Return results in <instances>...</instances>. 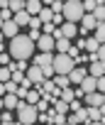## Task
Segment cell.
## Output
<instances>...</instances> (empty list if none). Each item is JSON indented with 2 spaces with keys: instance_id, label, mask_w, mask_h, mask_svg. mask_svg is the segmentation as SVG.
Segmentation results:
<instances>
[{
  "instance_id": "obj_27",
  "label": "cell",
  "mask_w": 105,
  "mask_h": 125,
  "mask_svg": "<svg viewBox=\"0 0 105 125\" xmlns=\"http://www.w3.org/2000/svg\"><path fill=\"white\" fill-rule=\"evenodd\" d=\"M86 108H88V120H90V123H98V120L103 118V115H100V108H93V105H86Z\"/></svg>"
},
{
  "instance_id": "obj_59",
  "label": "cell",
  "mask_w": 105,
  "mask_h": 125,
  "mask_svg": "<svg viewBox=\"0 0 105 125\" xmlns=\"http://www.w3.org/2000/svg\"><path fill=\"white\" fill-rule=\"evenodd\" d=\"M25 3H27V0H25Z\"/></svg>"
},
{
  "instance_id": "obj_57",
  "label": "cell",
  "mask_w": 105,
  "mask_h": 125,
  "mask_svg": "<svg viewBox=\"0 0 105 125\" xmlns=\"http://www.w3.org/2000/svg\"><path fill=\"white\" fill-rule=\"evenodd\" d=\"M61 3H66V0H61Z\"/></svg>"
},
{
  "instance_id": "obj_25",
  "label": "cell",
  "mask_w": 105,
  "mask_h": 125,
  "mask_svg": "<svg viewBox=\"0 0 105 125\" xmlns=\"http://www.w3.org/2000/svg\"><path fill=\"white\" fill-rule=\"evenodd\" d=\"M93 32H95L93 37H95V39H98L100 44H105V22H98V27H95Z\"/></svg>"
},
{
  "instance_id": "obj_48",
  "label": "cell",
  "mask_w": 105,
  "mask_h": 125,
  "mask_svg": "<svg viewBox=\"0 0 105 125\" xmlns=\"http://www.w3.org/2000/svg\"><path fill=\"white\" fill-rule=\"evenodd\" d=\"M5 93H8V91H5V83H0V98H3Z\"/></svg>"
},
{
  "instance_id": "obj_31",
  "label": "cell",
  "mask_w": 105,
  "mask_h": 125,
  "mask_svg": "<svg viewBox=\"0 0 105 125\" xmlns=\"http://www.w3.org/2000/svg\"><path fill=\"white\" fill-rule=\"evenodd\" d=\"M0 17H3V22H8V20L15 17V12H12L10 8H0Z\"/></svg>"
},
{
  "instance_id": "obj_6",
  "label": "cell",
  "mask_w": 105,
  "mask_h": 125,
  "mask_svg": "<svg viewBox=\"0 0 105 125\" xmlns=\"http://www.w3.org/2000/svg\"><path fill=\"white\" fill-rule=\"evenodd\" d=\"M86 76H88V69L86 66H73L71 74H69V81H71V86H81V81Z\"/></svg>"
},
{
  "instance_id": "obj_8",
  "label": "cell",
  "mask_w": 105,
  "mask_h": 125,
  "mask_svg": "<svg viewBox=\"0 0 105 125\" xmlns=\"http://www.w3.org/2000/svg\"><path fill=\"white\" fill-rule=\"evenodd\" d=\"M83 103H86V105H93V108H100V105L105 103V96L98 93V91H93V93H86V96H83Z\"/></svg>"
},
{
  "instance_id": "obj_37",
  "label": "cell",
  "mask_w": 105,
  "mask_h": 125,
  "mask_svg": "<svg viewBox=\"0 0 105 125\" xmlns=\"http://www.w3.org/2000/svg\"><path fill=\"white\" fill-rule=\"evenodd\" d=\"M39 27H42V20L39 17H32L29 20V30H39Z\"/></svg>"
},
{
  "instance_id": "obj_28",
  "label": "cell",
  "mask_w": 105,
  "mask_h": 125,
  "mask_svg": "<svg viewBox=\"0 0 105 125\" xmlns=\"http://www.w3.org/2000/svg\"><path fill=\"white\" fill-rule=\"evenodd\" d=\"M8 8L12 12H22L25 10V0H8Z\"/></svg>"
},
{
  "instance_id": "obj_54",
  "label": "cell",
  "mask_w": 105,
  "mask_h": 125,
  "mask_svg": "<svg viewBox=\"0 0 105 125\" xmlns=\"http://www.w3.org/2000/svg\"><path fill=\"white\" fill-rule=\"evenodd\" d=\"M0 44H3V32H0Z\"/></svg>"
},
{
  "instance_id": "obj_40",
  "label": "cell",
  "mask_w": 105,
  "mask_h": 125,
  "mask_svg": "<svg viewBox=\"0 0 105 125\" xmlns=\"http://www.w3.org/2000/svg\"><path fill=\"white\" fill-rule=\"evenodd\" d=\"M98 93H103V96H105V76H100V79H98Z\"/></svg>"
},
{
  "instance_id": "obj_45",
  "label": "cell",
  "mask_w": 105,
  "mask_h": 125,
  "mask_svg": "<svg viewBox=\"0 0 105 125\" xmlns=\"http://www.w3.org/2000/svg\"><path fill=\"white\" fill-rule=\"evenodd\" d=\"M0 115H3V120H12V113H10V110H5V113H0Z\"/></svg>"
},
{
  "instance_id": "obj_19",
  "label": "cell",
  "mask_w": 105,
  "mask_h": 125,
  "mask_svg": "<svg viewBox=\"0 0 105 125\" xmlns=\"http://www.w3.org/2000/svg\"><path fill=\"white\" fill-rule=\"evenodd\" d=\"M69 49H71V39H66V37L56 39V47H54V52H56V54H66Z\"/></svg>"
},
{
  "instance_id": "obj_42",
  "label": "cell",
  "mask_w": 105,
  "mask_h": 125,
  "mask_svg": "<svg viewBox=\"0 0 105 125\" xmlns=\"http://www.w3.org/2000/svg\"><path fill=\"white\" fill-rule=\"evenodd\" d=\"M69 108H71V113H76V110H81L83 105H81V103H78V98H76L73 103H69Z\"/></svg>"
},
{
  "instance_id": "obj_38",
  "label": "cell",
  "mask_w": 105,
  "mask_h": 125,
  "mask_svg": "<svg viewBox=\"0 0 105 125\" xmlns=\"http://www.w3.org/2000/svg\"><path fill=\"white\" fill-rule=\"evenodd\" d=\"M37 123H42V125L51 123V120H49V113H39V115H37Z\"/></svg>"
},
{
  "instance_id": "obj_53",
  "label": "cell",
  "mask_w": 105,
  "mask_h": 125,
  "mask_svg": "<svg viewBox=\"0 0 105 125\" xmlns=\"http://www.w3.org/2000/svg\"><path fill=\"white\" fill-rule=\"evenodd\" d=\"M3 108H5V103H3V98H0V110H3Z\"/></svg>"
},
{
  "instance_id": "obj_22",
  "label": "cell",
  "mask_w": 105,
  "mask_h": 125,
  "mask_svg": "<svg viewBox=\"0 0 105 125\" xmlns=\"http://www.w3.org/2000/svg\"><path fill=\"white\" fill-rule=\"evenodd\" d=\"M39 98H42V91H39V88H29V91H27V103L37 105V103H39Z\"/></svg>"
},
{
  "instance_id": "obj_14",
  "label": "cell",
  "mask_w": 105,
  "mask_h": 125,
  "mask_svg": "<svg viewBox=\"0 0 105 125\" xmlns=\"http://www.w3.org/2000/svg\"><path fill=\"white\" fill-rule=\"evenodd\" d=\"M61 34H64L66 39L78 37V27H76V22H64V25H61Z\"/></svg>"
},
{
  "instance_id": "obj_33",
  "label": "cell",
  "mask_w": 105,
  "mask_h": 125,
  "mask_svg": "<svg viewBox=\"0 0 105 125\" xmlns=\"http://www.w3.org/2000/svg\"><path fill=\"white\" fill-rule=\"evenodd\" d=\"M17 88H20V83H15L12 79H10V81H5V91H8V93H17Z\"/></svg>"
},
{
  "instance_id": "obj_44",
  "label": "cell",
  "mask_w": 105,
  "mask_h": 125,
  "mask_svg": "<svg viewBox=\"0 0 105 125\" xmlns=\"http://www.w3.org/2000/svg\"><path fill=\"white\" fill-rule=\"evenodd\" d=\"M51 22H54V25H64L66 20H64V15H54V20H51Z\"/></svg>"
},
{
  "instance_id": "obj_46",
  "label": "cell",
  "mask_w": 105,
  "mask_h": 125,
  "mask_svg": "<svg viewBox=\"0 0 105 125\" xmlns=\"http://www.w3.org/2000/svg\"><path fill=\"white\" fill-rule=\"evenodd\" d=\"M0 125H22V123H20V120H17V123H15V120H3Z\"/></svg>"
},
{
  "instance_id": "obj_41",
  "label": "cell",
  "mask_w": 105,
  "mask_h": 125,
  "mask_svg": "<svg viewBox=\"0 0 105 125\" xmlns=\"http://www.w3.org/2000/svg\"><path fill=\"white\" fill-rule=\"evenodd\" d=\"M39 37H42V32H39V30H29V39H32V42H37Z\"/></svg>"
},
{
  "instance_id": "obj_35",
  "label": "cell",
  "mask_w": 105,
  "mask_h": 125,
  "mask_svg": "<svg viewBox=\"0 0 105 125\" xmlns=\"http://www.w3.org/2000/svg\"><path fill=\"white\" fill-rule=\"evenodd\" d=\"M10 79H12V81H15V83H22V81H25V71H17V69H15V71H12V76H10Z\"/></svg>"
},
{
  "instance_id": "obj_43",
  "label": "cell",
  "mask_w": 105,
  "mask_h": 125,
  "mask_svg": "<svg viewBox=\"0 0 105 125\" xmlns=\"http://www.w3.org/2000/svg\"><path fill=\"white\" fill-rule=\"evenodd\" d=\"M98 61H105V44H100L98 49Z\"/></svg>"
},
{
  "instance_id": "obj_52",
  "label": "cell",
  "mask_w": 105,
  "mask_h": 125,
  "mask_svg": "<svg viewBox=\"0 0 105 125\" xmlns=\"http://www.w3.org/2000/svg\"><path fill=\"white\" fill-rule=\"evenodd\" d=\"M3 25H5V22H3V17H0V32H3Z\"/></svg>"
},
{
  "instance_id": "obj_29",
  "label": "cell",
  "mask_w": 105,
  "mask_h": 125,
  "mask_svg": "<svg viewBox=\"0 0 105 125\" xmlns=\"http://www.w3.org/2000/svg\"><path fill=\"white\" fill-rule=\"evenodd\" d=\"M93 17H95L98 22H105V5H98V8L93 10Z\"/></svg>"
},
{
  "instance_id": "obj_50",
  "label": "cell",
  "mask_w": 105,
  "mask_h": 125,
  "mask_svg": "<svg viewBox=\"0 0 105 125\" xmlns=\"http://www.w3.org/2000/svg\"><path fill=\"white\" fill-rule=\"evenodd\" d=\"M100 115H105V103H103V105H100Z\"/></svg>"
},
{
  "instance_id": "obj_7",
  "label": "cell",
  "mask_w": 105,
  "mask_h": 125,
  "mask_svg": "<svg viewBox=\"0 0 105 125\" xmlns=\"http://www.w3.org/2000/svg\"><path fill=\"white\" fill-rule=\"evenodd\" d=\"M27 74V79L34 83V86H39L42 81H44V74H42V66H37V64H29V69L25 71Z\"/></svg>"
},
{
  "instance_id": "obj_10",
  "label": "cell",
  "mask_w": 105,
  "mask_h": 125,
  "mask_svg": "<svg viewBox=\"0 0 105 125\" xmlns=\"http://www.w3.org/2000/svg\"><path fill=\"white\" fill-rule=\"evenodd\" d=\"M34 64H37V66H42V69L51 66V64H54V52H42V54L34 59Z\"/></svg>"
},
{
  "instance_id": "obj_5",
  "label": "cell",
  "mask_w": 105,
  "mask_h": 125,
  "mask_svg": "<svg viewBox=\"0 0 105 125\" xmlns=\"http://www.w3.org/2000/svg\"><path fill=\"white\" fill-rule=\"evenodd\" d=\"M34 44H37V49H39V52H54V47H56V39L51 37V34H42V37H39Z\"/></svg>"
},
{
  "instance_id": "obj_39",
  "label": "cell",
  "mask_w": 105,
  "mask_h": 125,
  "mask_svg": "<svg viewBox=\"0 0 105 125\" xmlns=\"http://www.w3.org/2000/svg\"><path fill=\"white\" fill-rule=\"evenodd\" d=\"M27 91H29V88H22V86H20V88H17V93H15V96H17V98H20V101H25V98H27Z\"/></svg>"
},
{
  "instance_id": "obj_11",
  "label": "cell",
  "mask_w": 105,
  "mask_h": 125,
  "mask_svg": "<svg viewBox=\"0 0 105 125\" xmlns=\"http://www.w3.org/2000/svg\"><path fill=\"white\" fill-rule=\"evenodd\" d=\"M81 27H83V32H93V30L98 27V20L93 17V12H86V15L81 17Z\"/></svg>"
},
{
  "instance_id": "obj_1",
  "label": "cell",
  "mask_w": 105,
  "mask_h": 125,
  "mask_svg": "<svg viewBox=\"0 0 105 125\" xmlns=\"http://www.w3.org/2000/svg\"><path fill=\"white\" fill-rule=\"evenodd\" d=\"M34 47H37V44L29 39V34H17V37L10 39V44H8V54H10L15 61H27V59L32 56Z\"/></svg>"
},
{
  "instance_id": "obj_49",
  "label": "cell",
  "mask_w": 105,
  "mask_h": 125,
  "mask_svg": "<svg viewBox=\"0 0 105 125\" xmlns=\"http://www.w3.org/2000/svg\"><path fill=\"white\" fill-rule=\"evenodd\" d=\"M0 8H8V0H0Z\"/></svg>"
},
{
  "instance_id": "obj_12",
  "label": "cell",
  "mask_w": 105,
  "mask_h": 125,
  "mask_svg": "<svg viewBox=\"0 0 105 125\" xmlns=\"http://www.w3.org/2000/svg\"><path fill=\"white\" fill-rule=\"evenodd\" d=\"M20 34V25H15V20H8L5 25H3V37H17Z\"/></svg>"
},
{
  "instance_id": "obj_15",
  "label": "cell",
  "mask_w": 105,
  "mask_h": 125,
  "mask_svg": "<svg viewBox=\"0 0 105 125\" xmlns=\"http://www.w3.org/2000/svg\"><path fill=\"white\" fill-rule=\"evenodd\" d=\"M42 8H44V5H42V0H27V3H25V10H27L32 17H37V15L42 12Z\"/></svg>"
},
{
  "instance_id": "obj_21",
  "label": "cell",
  "mask_w": 105,
  "mask_h": 125,
  "mask_svg": "<svg viewBox=\"0 0 105 125\" xmlns=\"http://www.w3.org/2000/svg\"><path fill=\"white\" fill-rule=\"evenodd\" d=\"M37 17L42 20V25H46V22H51V20H54V10H51V8H42V12H39Z\"/></svg>"
},
{
  "instance_id": "obj_26",
  "label": "cell",
  "mask_w": 105,
  "mask_h": 125,
  "mask_svg": "<svg viewBox=\"0 0 105 125\" xmlns=\"http://www.w3.org/2000/svg\"><path fill=\"white\" fill-rule=\"evenodd\" d=\"M54 83H56V86H59L61 91L71 86V81H69V76H61V74H56V76H54Z\"/></svg>"
},
{
  "instance_id": "obj_23",
  "label": "cell",
  "mask_w": 105,
  "mask_h": 125,
  "mask_svg": "<svg viewBox=\"0 0 105 125\" xmlns=\"http://www.w3.org/2000/svg\"><path fill=\"white\" fill-rule=\"evenodd\" d=\"M61 101H66V103H73V101H76V88H73V86L64 88V91H61Z\"/></svg>"
},
{
  "instance_id": "obj_9",
  "label": "cell",
  "mask_w": 105,
  "mask_h": 125,
  "mask_svg": "<svg viewBox=\"0 0 105 125\" xmlns=\"http://www.w3.org/2000/svg\"><path fill=\"white\" fill-rule=\"evenodd\" d=\"M66 123H71V125H78V123H90V120H88V108H81V110L71 113V115L66 118Z\"/></svg>"
},
{
  "instance_id": "obj_60",
  "label": "cell",
  "mask_w": 105,
  "mask_h": 125,
  "mask_svg": "<svg viewBox=\"0 0 105 125\" xmlns=\"http://www.w3.org/2000/svg\"><path fill=\"white\" fill-rule=\"evenodd\" d=\"M34 125H37V123H34Z\"/></svg>"
},
{
  "instance_id": "obj_17",
  "label": "cell",
  "mask_w": 105,
  "mask_h": 125,
  "mask_svg": "<svg viewBox=\"0 0 105 125\" xmlns=\"http://www.w3.org/2000/svg\"><path fill=\"white\" fill-rule=\"evenodd\" d=\"M3 103H5V110H15L22 101H20L15 93H5V96H3Z\"/></svg>"
},
{
  "instance_id": "obj_30",
  "label": "cell",
  "mask_w": 105,
  "mask_h": 125,
  "mask_svg": "<svg viewBox=\"0 0 105 125\" xmlns=\"http://www.w3.org/2000/svg\"><path fill=\"white\" fill-rule=\"evenodd\" d=\"M10 76H12V71H10L8 66H0V83H5V81H10Z\"/></svg>"
},
{
  "instance_id": "obj_20",
  "label": "cell",
  "mask_w": 105,
  "mask_h": 125,
  "mask_svg": "<svg viewBox=\"0 0 105 125\" xmlns=\"http://www.w3.org/2000/svg\"><path fill=\"white\" fill-rule=\"evenodd\" d=\"M51 103H54V110H56V113H64V115H66V113L71 110V108H69V103H66V101H61V98H51Z\"/></svg>"
},
{
  "instance_id": "obj_51",
  "label": "cell",
  "mask_w": 105,
  "mask_h": 125,
  "mask_svg": "<svg viewBox=\"0 0 105 125\" xmlns=\"http://www.w3.org/2000/svg\"><path fill=\"white\" fill-rule=\"evenodd\" d=\"M88 125H105V123H100V120H98V123H88Z\"/></svg>"
},
{
  "instance_id": "obj_3",
  "label": "cell",
  "mask_w": 105,
  "mask_h": 125,
  "mask_svg": "<svg viewBox=\"0 0 105 125\" xmlns=\"http://www.w3.org/2000/svg\"><path fill=\"white\" fill-rule=\"evenodd\" d=\"M37 115H39L37 105H32V103H27V101L17 105V120H20L22 125H34V123H37Z\"/></svg>"
},
{
  "instance_id": "obj_2",
  "label": "cell",
  "mask_w": 105,
  "mask_h": 125,
  "mask_svg": "<svg viewBox=\"0 0 105 125\" xmlns=\"http://www.w3.org/2000/svg\"><path fill=\"white\" fill-rule=\"evenodd\" d=\"M61 15H64L66 22H81V17L86 15V10H83V0H66Z\"/></svg>"
},
{
  "instance_id": "obj_4",
  "label": "cell",
  "mask_w": 105,
  "mask_h": 125,
  "mask_svg": "<svg viewBox=\"0 0 105 125\" xmlns=\"http://www.w3.org/2000/svg\"><path fill=\"white\" fill-rule=\"evenodd\" d=\"M51 66H54V76H56V74L69 76V74H71V69L76 66V61H73L69 54H54V64H51Z\"/></svg>"
},
{
  "instance_id": "obj_36",
  "label": "cell",
  "mask_w": 105,
  "mask_h": 125,
  "mask_svg": "<svg viewBox=\"0 0 105 125\" xmlns=\"http://www.w3.org/2000/svg\"><path fill=\"white\" fill-rule=\"evenodd\" d=\"M10 61H12V56H10V54H5V52L0 54V66H8Z\"/></svg>"
},
{
  "instance_id": "obj_32",
  "label": "cell",
  "mask_w": 105,
  "mask_h": 125,
  "mask_svg": "<svg viewBox=\"0 0 105 125\" xmlns=\"http://www.w3.org/2000/svg\"><path fill=\"white\" fill-rule=\"evenodd\" d=\"M51 123H54V125H64V123H66V115L54 110V115H51Z\"/></svg>"
},
{
  "instance_id": "obj_47",
  "label": "cell",
  "mask_w": 105,
  "mask_h": 125,
  "mask_svg": "<svg viewBox=\"0 0 105 125\" xmlns=\"http://www.w3.org/2000/svg\"><path fill=\"white\" fill-rule=\"evenodd\" d=\"M51 3H54V0H42V5H44V8H51Z\"/></svg>"
},
{
  "instance_id": "obj_55",
  "label": "cell",
  "mask_w": 105,
  "mask_h": 125,
  "mask_svg": "<svg viewBox=\"0 0 105 125\" xmlns=\"http://www.w3.org/2000/svg\"><path fill=\"white\" fill-rule=\"evenodd\" d=\"M46 125H54V123H46Z\"/></svg>"
},
{
  "instance_id": "obj_34",
  "label": "cell",
  "mask_w": 105,
  "mask_h": 125,
  "mask_svg": "<svg viewBox=\"0 0 105 125\" xmlns=\"http://www.w3.org/2000/svg\"><path fill=\"white\" fill-rule=\"evenodd\" d=\"M51 10H54V15H61L64 12V3L61 0H54V3H51Z\"/></svg>"
},
{
  "instance_id": "obj_18",
  "label": "cell",
  "mask_w": 105,
  "mask_h": 125,
  "mask_svg": "<svg viewBox=\"0 0 105 125\" xmlns=\"http://www.w3.org/2000/svg\"><path fill=\"white\" fill-rule=\"evenodd\" d=\"M12 20H15V25H20V27H22V25H27V27H29L32 15H29L27 10H22V12H15V17H12Z\"/></svg>"
},
{
  "instance_id": "obj_58",
  "label": "cell",
  "mask_w": 105,
  "mask_h": 125,
  "mask_svg": "<svg viewBox=\"0 0 105 125\" xmlns=\"http://www.w3.org/2000/svg\"><path fill=\"white\" fill-rule=\"evenodd\" d=\"M103 5H105V0H103Z\"/></svg>"
},
{
  "instance_id": "obj_16",
  "label": "cell",
  "mask_w": 105,
  "mask_h": 125,
  "mask_svg": "<svg viewBox=\"0 0 105 125\" xmlns=\"http://www.w3.org/2000/svg\"><path fill=\"white\" fill-rule=\"evenodd\" d=\"M88 74H90V76H95V79L105 76V61H93V64L88 66Z\"/></svg>"
},
{
  "instance_id": "obj_56",
  "label": "cell",
  "mask_w": 105,
  "mask_h": 125,
  "mask_svg": "<svg viewBox=\"0 0 105 125\" xmlns=\"http://www.w3.org/2000/svg\"><path fill=\"white\" fill-rule=\"evenodd\" d=\"M64 125H71V123H64Z\"/></svg>"
},
{
  "instance_id": "obj_24",
  "label": "cell",
  "mask_w": 105,
  "mask_h": 125,
  "mask_svg": "<svg viewBox=\"0 0 105 125\" xmlns=\"http://www.w3.org/2000/svg\"><path fill=\"white\" fill-rule=\"evenodd\" d=\"M86 49H88V54H98V49H100V42H98L95 37H90V39H86Z\"/></svg>"
},
{
  "instance_id": "obj_13",
  "label": "cell",
  "mask_w": 105,
  "mask_h": 125,
  "mask_svg": "<svg viewBox=\"0 0 105 125\" xmlns=\"http://www.w3.org/2000/svg\"><path fill=\"white\" fill-rule=\"evenodd\" d=\"M81 88H83V93H93V91H98V79L88 74V76L81 81Z\"/></svg>"
}]
</instances>
